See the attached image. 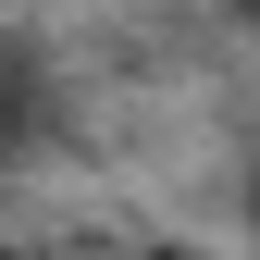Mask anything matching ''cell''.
<instances>
[{
    "instance_id": "cell-1",
    "label": "cell",
    "mask_w": 260,
    "mask_h": 260,
    "mask_svg": "<svg viewBox=\"0 0 260 260\" xmlns=\"http://www.w3.org/2000/svg\"><path fill=\"white\" fill-rule=\"evenodd\" d=\"M62 137V75H50V50L38 38H0V174H25Z\"/></svg>"
},
{
    "instance_id": "cell-2",
    "label": "cell",
    "mask_w": 260,
    "mask_h": 260,
    "mask_svg": "<svg viewBox=\"0 0 260 260\" xmlns=\"http://www.w3.org/2000/svg\"><path fill=\"white\" fill-rule=\"evenodd\" d=\"M0 260H87V248H0Z\"/></svg>"
}]
</instances>
